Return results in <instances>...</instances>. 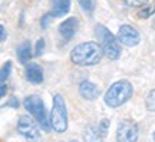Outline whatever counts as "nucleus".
Segmentation results:
<instances>
[{
  "label": "nucleus",
  "instance_id": "22",
  "mask_svg": "<svg viewBox=\"0 0 155 142\" xmlns=\"http://www.w3.org/2000/svg\"><path fill=\"white\" fill-rule=\"evenodd\" d=\"M6 96V86L5 83H2V98H5Z\"/></svg>",
  "mask_w": 155,
  "mask_h": 142
},
{
  "label": "nucleus",
  "instance_id": "5",
  "mask_svg": "<svg viewBox=\"0 0 155 142\" xmlns=\"http://www.w3.org/2000/svg\"><path fill=\"white\" fill-rule=\"evenodd\" d=\"M23 105H25V108H26V111L29 114L39 122V125L42 126V129L45 132H49L52 129L50 119H48V114H46V109H45L43 101L39 98L38 95H29V96H26L25 101H23Z\"/></svg>",
  "mask_w": 155,
  "mask_h": 142
},
{
  "label": "nucleus",
  "instance_id": "12",
  "mask_svg": "<svg viewBox=\"0 0 155 142\" xmlns=\"http://www.w3.org/2000/svg\"><path fill=\"white\" fill-rule=\"evenodd\" d=\"M71 10V0H52V10L49 12L50 17H62Z\"/></svg>",
  "mask_w": 155,
  "mask_h": 142
},
{
  "label": "nucleus",
  "instance_id": "18",
  "mask_svg": "<svg viewBox=\"0 0 155 142\" xmlns=\"http://www.w3.org/2000/svg\"><path fill=\"white\" fill-rule=\"evenodd\" d=\"M128 7H142L148 3V0H124Z\"/></svg>",
  "mask_w": 155,
  "mask_h": 142
},
{
  "label": "nucleus",
  "instance_id": "13",
  "mask_svg": "<svg viewBox=\"0 0 155 142\" xmlns=\"http://www.w3.org/2000/svg\"><path fill=\"white\" fill-rule=\"evenodd\" d=\"M32 58V45L30 42H23L19 48H17V59L22 65H26Z\"/></svg>",
  "mask_w": 155,
  "mask_h": 142
},
{
  "label": "nucleus",
  "instance_id": "9",
  "mask_svg": "<svg viewBox=\"0 0 155 142\" xmlns=\"http://www.w3.org/2000/svg\"><path fill=\"white\" fill-rule=\"evenodd\" d=\"M78 25H79V22H78L76 17H69L59 25V33L66 42L75 36V33L78 30Z\"/></svg>",
  "mask_w": 155,
  "mask_h": 142
},
{
  "label": "nucleus",
  "instance_id": "6",
  "mask_svg": "<svg viewBox=\"0 0 155 142\" xmlns=\"http://www.w3.org/2000/svg\"><path fill=\"white\" fill-rule=\"evenodd\" d=\"M138 125L131 119L122 121L116 129V141L118 142H135L138 139Z\"/></svg>",
  "mask_w": 155,
  "mask_h": 142
},
{
  "label": "nucleus",
  "instance_id": "3",
  "mask_svg": "<svg viewBox=\"0 0 155 142\" xmlns=\"http://www.w3.org/2000/svg\"><path fill=\"white\" fill-rule=\"evenodd\" d=\"M95 35L99 40V45L104 49V53L108 59L111 60H116L121 56V43L118 38H115L104 25H96L95 28Z\"/></svg>",
  "mask_w": 155,
  "mask_h": 142
},
{
  "label": "nucleus",
  "instance_id": "7",
  "mask_svg": "<svg viewBox=\"0 0 155 142\" xmlns=\"http://www.w3.org/2000/svg\"><path fill=\"white\" fill-rule=\"evenodd\" d=\"M38 124L30 116L23 115L17 121V132L28 139H38L40 137V128H39Z\"/></svg>",
  "mask_w": 155,
  "mask_h": 142
},
{
  "label": "nucleus",
  "instance_id": "20",
  "mask_svg": "<svg viewBox=\"0 0 155 142\" xmlns=\"http://www.w3.org/2000/svg\"><path fill=\"white\" fill-rule=\"evenodd\" d=\"M7 106H13V108H17V106H19V102L16 101V98H12L10 102H7Z\"/></svg>",
  "mask_w": 155,
  "mask_h": 142
},
{
  "label": "nucleus",
  "instance_id": "4",
  "mask_svg": "<svg viewBox=\"0 0 155 142\" xmlns=\"http://www.w3.org/2000/svg\"><path fill=\"white\" fill-rule=\"evenodd\" d=\"M50 126L56 134H63L68 129V111L62 95L56 93L53 96V106L50 112Z\"/></svg>",
  "mask_w": 155,
  "mask_h": 142
},
{
  "label": "nucleus",
  "instance_id": "16",
  "mask_svg": "<svg viewBox=\"0 0 155 142\" xmlns=\"http://www.w3.org/2000/svg\"><path fill=\"white\" fill-rule=\"evenodd\" d=\"M154 12H155V2L152 3V5L145 6L144 9H141V10L138 12V17L139 19H147V17H150Z\"/></svg>",
  "mask_w": 155,
  "mask_h": 142
},
{
  "label": "nucleus",
  "instance_id": "1",
  "mask_svg": "<svg viewBox=\"0 0 155 142\" xmlns=\"http://www.w3.org/2000/svg\"><path fill=\"white\" fill-rule=\"evenodd\" d=\"M104 53V49L96 42H85L76 45L71 52V60L78 66H94L99 63Z\"/></svg>",
  "mask_w": 155,
  "mask_h": 142
},
{
  "label": "nucleus",
  "instance_id": "11",
  "mask_svg": "<svg viewBox=\"0 0 155 142\" xmlns=\"http://www.w3.org/2000/svg\"><path fill=\"white\" fill-rule=\"evenodd\" d=\"M26 79L30 83H42L43 82V69L38 65V63H29L26 66V71H25Z\"/></svg>",
  "mask_w": 155,
  "mask_h": 142
},
{
  "label": "nucleus",
  "instance_id": "8",
  "mask_svg": "<svg viewBox=\"0 0 155 142\" xmlns=\"http://www.w3.org/2000/svg\"><path fill=\"white\" fill-rule=\"evenodd\" d=\"M116 38H118V40H119V43L125 45V46H128V48L137 46V45L139 43V40H141L139 32L135 28L129 26V25H124V26H121L119 30H118Z\"/></svg>",
  "mask_w": 155,
  "mask_h": 142
},
{
  "label": "nucleus",
  "instance_id": "17",
  "mask_svg": "<svg viewBox=\"0 0 155 142\" xmlns=\"http://www.w3.org/2000/svg\"><path fill=\"white\" fill-rule=\"evenodd\" d=\"M10 71H12V62H5V65L2 66V76H0V79H2V83L6 82V79L9 78V75H10Z\"/></svg>",
  "mask_w": 155,
  "mask_h": 142
},
{
  "label": "nucleus",
  "instance_id": "21",
  "mask_svg": "<svg viewBox=\"0 0 155 142\" xmlns=\"http://www.w3.org/2000/svg\"><path fill=\"white\" fill-rule=\"evenodd\" d=\"M2 42H5L6 40V29H5V26H3V25H2Z\"/></svg>",
  "mask_w": 155,
  "mask_h": 142
},
{
  "label": "nucleus",
  "instance_id": "2",
  "mask_svg": "<svg viewBox=\"0 0 155 142\" xmlns=\"http://www.w3.org/2000/svg\"><path fill=\"white\" fill-rule=\"evenodd\" d=\"M134 93V86L131 85V82H128L125 79L118 81V82L112 83L111 88L106 91L105 93V104L109 108H118L124 105L125 102H128Z\"/></svg>",
  "mask_w": 155,
  "mask_h": 142
},
{
  "label": "nucleus",
  "instance_id": "19",
  "mask_svg": "<svg viewBox=\"0 0 155 142\" xmlns=\"http://www.w3.org/2000/svg\"><path fill=\"white\" fill-rule=\"evenodd\" d=\"M43 49H45V40H43V39H39L38 43H36V50H35V55L40 56L42 53H43Z\"/></svg>",
  "mask_w": 155,
  "mask_h": 142
},
{
  "label": "nucleus",
  "instance_id": "15",
  "mask_svg": "<svg viewBox=\"0 0 155 142\" xmlns=\"http://www.w3.org/2000/svg\"><path fill=\"white\" fill-rule=\"evenodd\" d=\"M145 106L150 112H155V89H152L145 99Z\"/></svg>",
  "mask_w": 155,
  "mask_h": 142
},
{
  "label": "nucleus",
  "instance_id": "14",
  "mask_svg": "<svg viewBox=\"0 0 155 142\" xmlns=\"http://www.w3.org/2000/svg\"><path fill=\"white\" fill-rule=\"evenodd\" d=\"M79 2V6L86 15H92L96 7V0H78Z\"/></svg>",
  "mask_w": 155,
  "mask_h": 142
},
{
  "label": "nucleus",
  "instance_id": "23",
  "mask_svg": "<svg viewBox=\"0 0 155 142\" xmlns=\"http://www.w3.org/2000/svg\"><path fill=\"white\" fill-rule=\"evenodd\" d=\"M154 141H155V132H154Z\"/></svg>",
  "mask_w": 155,
  "mask_h": 142
},
{
  "label": "nucleus",
  "instance_id": "10",
  "mask_svg": "<svg viewBox=\"0 0 155 142\" xmlns=\"http://www.w3.org/2000/svg\"><path fill=\"white\" fill-rule=\"evenodd\" d=\"M79 93L83 99L86 101H95L96 98H99V88L96 86L95 83L89 82V81H83L81 85H79Z\"/></svg>",
  "mask_w": 155,
  "mask_h": 142
}]
</instances>
